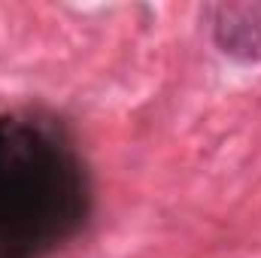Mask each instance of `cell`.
<instances>
[{"label": "cell", "mask_w": 261, "mask_h": 258, "mask_svg": "<svg viewBox=\"0 0 261 258\" xmlns=\"http://www.w3.org/2000/svg\"><path fill=\"white\" fill-rule=\"evenodd\" d=\"M88 216L79 158L55 131L0 116V258H43Z\"/></svg>", "instance_id": "obj_1"}, {"label": "cell", "mask_w": 261, "mask_h": 258, "mask_svg": "<svg viewBox=\"0 0 261 258\" xmlns=\"http://www.w3.org/2000/svg\"><path fill=\"white\" fill-rule=\"evenodd\" d=\"M213 40L234 61H261V3L213 6Z\"/></svg>", "instance_id": "obj_2"}]
</instances>
